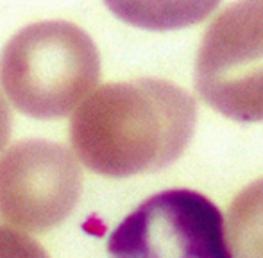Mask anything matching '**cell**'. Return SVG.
Masks as SVG:
<instances>
[{"label": "cell", "instance_id": "9c48e42d", "mask_svg": "<svg viewBox=\"0 0 263 258\" xmlns=\"http://www.w3.org/2000/svg\"><path fill=\"white\" fill-rule=\"evenodd\" d=\"M11 135V113L9 108H7L6 101L0 95V151L6 147L7 140H9Z\"/></svg>", "mask_w": 263, "mask_h": 258}, {"label": "cell", "instance_id": "277c9868", "mask_svg": "<svg viewBox=\"0 0 263 258\" xmlns=\"http://www.w3.org/2000/svg\"><path fill=\"white\" fill-rule=\"evenodd\" d=\"M81 169L66 147L24 140L0 156V220L22 231L45 233L73 212Z\"/></svg>", "mask_w": 263, "mask_h": 258}, {"label": "cell", "instance_id": "8992f818", "mask_svg": "<svg viewBox=\"0 0 263 258\" xmlns=\"http://www.w3.org/2000/svg\"><path fill=\"white\" fill-rule=\"evenodd\" d=\"M125 24L145 31L184 29L208 18L220 0H104Z\"/></svg>", "mask_w": 263, "mask_h": 258}, {"label": "cell", "instance_id": "3957f363", "mask_svg": "<svg viewBox=\"0 0 263 258\" xmlns=\"http://www.w3.org/2000/svg\"><path fill=\"white\" fill-rule=\"evenodd\" d=\"M201 99L236 122H263V0H238L206 29L195 60Z\"/></svg>", "mask_w": 263, "mask_h": 258}, {"label": "cell", "instance_id": "5b68a950", "mask_svg": "<svg viewBox=\"0 0 263 258\" xmlns=\"http://www.w3.org/2000/svg\"><path fill=\"white\" fill-rule=\"evenodd\" d=\"M222 213L194 190H165L145 199L109 235L115 256H231Z\"/></svg>", "mask_w": 263, "mask_h": 258}, {"label": "cell", "instance_id": "7a4b0ae2", "mask_svg": "<svg viewBox=\"0 0 263 258\" xmlns=\"http://www.w3.org/2000/svg\"><path fill=\"white\" fill-rule=\"evenodd\" d=\"M101 77L93 40L66 20L20 29L0 52V86L24 115L54 120L70 115Z\"/></svg>", "mask_w": 263, "mask_h": 258}, {"label": "cell", "instance_id": "ba28073f", "mask_svg": "<svg viewBox=\"0 0 263 258\" xmlns=\"http://www.w3.org/2000/svg\"><path fill=\"white\" fill-rule=\"evenodd\" d=\"M0 246H6L11 255H45L27 235H22L18 231L7 230L2 226H0Z\"/></svg>", "mask_w": 263, "mask_h": 258}, {"label": "cell", "instance_id": "52a82bcc", "mask_svg": "<svg viewBox=\"0 0 263 258\" xmlns=\"http://www.w3.org/2000/svg\"><path fill=\"white\" fill-rule=\"evenodd\" d=\"M226 230L233 256H263V179L236 195L228 210Z\"/></svg>", "mask_w": 263, "mask_h": 258}, {"label": "cell", "instance_id": "6da1fadb", "mask_svg": "<svg viewBox=\"0 0 263 258\" xmlns=\"http://www.w3.org/2000/svg\"><path fill=\"white\" fill-rule=\"evenodd\" d=\"M195 119L194 99L170 81L107 83L76 109L70 143L90 171L129 178L174 163L194 135Z\"/></svg>", "mask_w": 263, "mask_h": 258}]
</instances>
